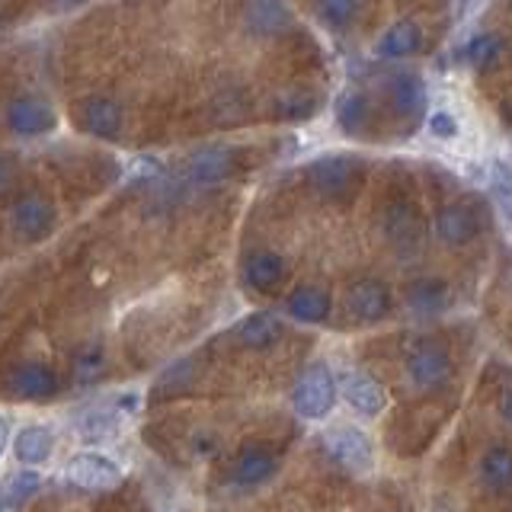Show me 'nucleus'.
<instances>
[{
	"label": "nucleus",
	"instance_id": "1",
	"mask_svg": "<svg viewBox=\"0 0 512 512\" xmlns=\"http://www.w3.org/2000/svg\"><path fill=\"white\" fill-rule=\"evenodd\" d=\"M64 480L77 490H90V493H100V490H112L122 484V471L116 461H109L100 452H80L68 461L64 468Z\"/></svg>",
	"mask_w": 512,
	"mask_h": 512
},
{
	"label": "nucleus",
	"instance_id": "2",
	"mask_svg": "<svg viewBox=\"0 0 512 512\" xmlns=\"http://www.w3.org/2000/svg\"><path fill=\"white\" fill-rule=\"evenodd\" d=\"M333 400H336V381L330 375V368L311 365L295 388V410L304 416V420H324V416L333 410Z\"/></svg>",
	"mask_w": 512,
	"mask_h": 512
},
{
	"label": "nucleus",
	"instance_id": "3",
	"mask_svg": "<svg viewBox=\"0 0 512 512\" xmlns=\"http://www.w3.org/2000/svg\"><path fill=\"white\" fill-rule=\"evenodd\" d=\"M324 442H327V452L340 461L343 468L356 471V474H365L375 468V445L359 426H336L327 432Z\"/></svg>",
	"mask_w": 512,
	"mask_h": 512
},
{
	"label": "nucleus",
	"instance_id": "4",
	"mask_svg": "<svg viewBox=\"0 0 512 512\" xmlns=\"http://www.w3.org/2000/svg\"><path fill=\"white\" fill-rule=\"evenodd\" d=\"M407 372L416 388L432 391V388H439V384H445L448 375H452V356H448V349L442 343H420L410 352Z\"/></svg>",
	"mask_w": 512,
	"mask_h": 512
},
{
	"label": "nucleus",
	"instance_id": "5",
	"mask_svg": "<svg viewBox=\"0 0 512 512\" xmlns=\"http://www.w3.org/2000/svg\"><path fill=\"white\" fill-rule=\"evenodd\" d=\"M55 205L48 202L45 196H39V192H29V196H23L20 202L13 205V212H10V224H13V231L26 237V240H39L45 237L48 231L55 228Z\"/></svg>",
	"mask_w": 512,
	"mask_h": 512
},
{
	"label": "nucleus",
	"instance_id": "6",
	"mask_svg": "<svg viewBox=\"0 0 512 512\" xmlns=\"http://www.w3.org/2000/svg\"><path fill=\"white\" fill-rule=\"evenodd\" d=\"M55 109L48 106L42 96H16V100L7 106V125L16 135H45L55 128Z\"/></svg>",
	"mask_w": 512,
	"mask_h": 512
},
{
	"label": "nucleus",
	"instance_id": "7",
	"mask_svg": "<svg viewBox=\"0 0 512 512\" xmlns=\"http://www.w3.org/2000/svg\"><path fill=\"white\" fill-rule=\"evenodd\" d=\"M311 180L317 183V189H324L327 196L343 199V196H349V189L359 180V164L352 157H343V154L320 157L311 167Z\"/></svg>",
	"mask_w": 512,
	"mask_h": 512
},
{
	"label": "nucleus",
	"instance_id": "8",
	"mask_svg": "<svg viewBox=\"0 0 512 512\" xmlns=\"http://www.w3.org/2000/svg\"><path fill=\"white\" fill-rule=\"evenodd\" d=\"M7 388L13 397L20 400H45L58 391V378L48 365L42 362H26L20 368H13L10 378H7Z\"/></svg>",
	"mask_w": 512,
	"mask_h": 512
},
{
	"label": "nucleus",
	"instance_id": "9",
	"mask_svg": "<svg viewBox=\"0 0 512 512\" xmlns=\"http://www.w3.org/2000/svg\"><path fill=\"white\" fill-rule=\"evenodd\" d=\"M480 231V218L471 205L455 202V205H445L439 218H436V234L445 240L448 247H464L471 244Z\"/></svg>",
	"mask_w": 512,
	"mask_h": 512
},
{
	"label": "nucleus",
	"instance_id": "10",
	"mask_svg": "<svg viewBox=\"0 0 512 512\" xmlns=\"http://www.w3.org/2000/svg\"><path fill=\"white\" fill-rule=\"evenodd\" d=\"M346 308L356 320H365V324H375L384 314L391 311V295L388 288L375 279H365V282H356L349 288L346 295Z\"/></svg>",
	"mask_w": 512,
	"mask_h": 512
},
{
	"label": "nucleus",
	"instance_id": "11",
	"mask_svg": "<svg viewBox=\"0 0 512 512\" xmlns=\"http://www.w3.org/2000/svg\"><path fill=\"white\" fill-rule=\"evenodd\" d=\"M384 90H388L391 103L397 109V116L404 119H416L420 112L426 109V84L423 77H416L410 71H397L388 77V84H384Z\"/></svg>",
	"mask_w": 512,
	"mask_h": 512
},
{
	"label": "nucleus",
	"instance_id": "12",
	"mask_svg": "<svg viewBox=\"0 0 512 512\" xmlns=\"http://www.w3.org/2000/svg\"><path fill=\"white\" fill-rule=\"evenodd\" d=\"M340 391L346 397V404L352 410H359L365 416H378L381 407H384V391H381V384L372 378V375H365V372H346L343 381H340Z\"/></svg>",
	"mask_w": 512,
	"mask_h": 512
},
{
	"label": "nucleus",
	"instance_id": "13",
	"mask_svg": "<svg viewBox=\"0 0 512 512\" xmlns=\"http://www.w3.org/2000/svg\"><path fill=\"white\" fill-rule=\"evenodd\" d=\"M276 468H279V461L269 448L247 445V448H240V455L234 461V480L244 487H256V484H266V480L276 474Z\"/></svg>",
	"mask_w": 512,
	"mask_h": 512
},
{
	"label": "nucleus",
	"instance_id": "14",
	"mask_svg": "<svg viewBox=\"0 0 512 512\" xmlns=\"http://www.w3.org/2000/svg\"><path fill=\"white\" fill-rule=\"evenodd\" d=\"M285 308L295 320H301V324H324V320L330 317L333 304H330V295L324 292V288L301 285V288H295L292 295H288Z\"/></svg>",
	"mask_w": 512,
	"mask_h": 512
},
{
	"label": "nucleus",
	"instance_id": "15",
	"mask_svg": "<svg viewBox=\"0 0 512 512\" xmlns=\"http://www.w3.org/2000/svg\"><path fill=\"white\" fill-rule=\"evenodd\" d=\"M420 48H423V26L413 20H400L378 39L375 52L381 58H410Z\"/></svg>",
	"mask_w": 512,
	"mask_h": 512
},
{
	"label": "nucleus",
	"instance_id": "16",
	"mask_svg": "<svg viewBox=\"0 0 512 512\" xmlns=\"http://www.w3.org/2000/svg\"><path fill=\"white\" fill-rule=\"evenodd\" d=\"M285 276V263L279 253L272 250H256L244 260V282L256 292H272Z\"/></svg>",
	"mask_w": 512,
	"mask_h": 512
},
{
	"label": "nucleus",
	"instance_id": "17",
	"mask_svg": "<svg viewBox=\"0 0 512 512\" xmlns=\"http://www.w3.org/2000/svg\"><path fill=\"white\" fill-rule=\"evenodd\" d=\"M84 125L96 138H116L122 128V106L106 96H93L84 103Z\"/></svg>",
	"mask_w": 512,
	"mask_h": 512
},
{
	"label": "nucleus",
	"instance_id": "18",
	"mask_svg": "<svg viewBox=\"0 0 512 512\" xmlns=\"http://www.w3.org/2000/svg\"><path fill=\"white\" fill-rule=\"evenodd\" d=\"M237 336H240V343L250 346V349H266L272 343H279V336H282V324H279V317L276 314H269V311H256L250 314L244 324L237 327Z\"/></svg>",
	"mask_w": 512,
	"mask_h": 512
},
{
	"label": "nucleus",
	"instance_id": "19",
	"mask_svg": "<svg viewBox=\"0 0 512 512\" xmlns=\"http://www.w3.org/2000/svg\"><path fill=\"white\" fill-rule=\"evenodd\" d=\"M234 160H231V151L224 148H208V151H199L196 157L189 160V176L196 183L208 186V183H221L224 176L231 173Z\"/></svg>",
	"mask_w": 512,
	"mask_h": 512
},
{
	"label": "nucleus",
	"instance_id": "20",
	"mask_svg": "<svg viewBox=\"0 0 512 512\" xmlns=\"http://www.w3.org/2000/svg\"><path fill=\"white\" fill-rule=\"evenodd\" d=\"M52 445H55V436L48 426H23L20 436L13 439V452L26 464H39L52 455Z\"/></svg>",
	"mask_w": 512,
	"mask_h": 512
},
{
	"label": "nucleus",
	"instance_id": "21",
	"mask_svg": "<svg viewBox=\"0 0 512 512\" xmlns=\"http://www.w3.org/2000/svg\"><path fill=\"white\" fill-rule=\"evenodd\" d=\"M336 122H340L343 132L356 135L372 122V103L365 100L359 90H346L340 100H336Z\"/></svg>",
	"mask_w": 512,
	"mask_h": 512
},
{
	"label": "nucleus",
	"instance_id": "22",
	"mask_svg": "<svg viewBox=\"0 0 512 512\" xmlns=\"http://www.w3.org/2000/svg\"><path fill=\"white\" fill-rule=\"evenodd\" d=\"M244 20L256 32H285L292 26V10L282 4H272V0H260V4H250L244 10Z\"/></svg>",
	"mask_w": 512,
	"mask_h": 512
},
{
	"label": "nucleus",
	"instance_id": "23",
	"mask_svg": "<svg viewBox=\"0 0 512 512\" xmlns=\"http://www.w3.org/2000/svg\"><path fill=\"white\" fill-rule=\"evenodd\" d=\"M480 474H484V484L496 493H506L512 484V461H509V448L506 445H496L484 455L480 461Z\"/></svg>",
	"mask_w": 512,
	"mask_h": 512
},
{
	"label": "nucleus",
	"instance_id": "24",
	"mask_svg": "<svg viewBox=\"0 0 512 512\" xmlns=\"http://www.w3.org/2000/svg\"><path fill=\"white\" fill-rule=\"evenodd\" d=\"M503 48L506 45L496 32H484V36H477L464 45V61H468L471 68H490V64L503 58Z\"/></svg>",
	"mask_w": 512,
	"mask_h": 512
},
{
	"label": "nucleus",
	"instance_id": "25",
	"mask_svg": "<svg viewBox=\"0 0 512 512\" xmlns=\"http://www.w3.org/2000/svg\"><path fill=\"white\" fill-rule=\"evenodd\" d=\"M103 372H106V352L100 346L90 343V346H84L77 352V359H74V381L77 384H90Z\"/></svg>",
	"mask_w": 512,
	"mask_h": 512
},
{
	"label": "nucleus",
	"instance_id": "26",
	"mask_svg": "<svg viewBox=\"0 0 512 512\" xmlns=\"http://www.w3.org/2000/svg\"><path fill=\"white\" fill-rule=\"evenodd\" d=\"M39 487H42V477H39L36 471H20V474H13V477L7 480L4 500H7L10 506H20V503L29 500V496H36Z\"/></svg>",
	"mask_w": 512,
	"mask_h": 512
},
{
	"label": "nucleus",
	"instance_id": "27",
	"mask_svg": "<svg viewBox=\"0 0 512 512\" xmlns=\"http://www.w3.org/2000/svg\"><path fill=\"white\" fill-rule=\"evenodd\" d=\"M442 298H445V292H442L439 282H420L410 292V304H413L416 311H439Z\"/></svg>",
	"mask_w": 512,
	"mask_h": 512
},
{
	"label": "nucleus",
	"instance_id": "28",
	"mask_svg": "<svg viewBox=\"0 0 512 512\" xmlns=\"http://www.w3.org/2000/svg\"><path fill=\"white\" fill-rule=\"evenodd\" d=\"M356 13H359V7L349 4V0H330V4L320 7V16H324L330 26H346Z\"/></svg>",
	"mask_w": 512,
	"mask_h": 512
},
{
	"label": "nucleus",
	"instance_id": "29",
	"mask_svg": "<svg viewBox=\"0 0 512 512\" xmlns=\"http://www.w3.org/2000/svg\"><path fill=\"white\" fill-rule=\"evenodd\" d=\"M317 109V103L311 100L308 93H298V96H288V100H282L279 112L285 119H304V116H311V112Z\"/></svg>",
	"mask_w": 512,
	"mask_h": 512
},
{
	"label": "nucleus",
	"instance_id": "30",
	"mask_svg": "<svg viewBox=\"0 0 512 512\" xmlns=\"http://www.w3.org/2000/svg\"><path fill=\"white\" fill-rule=\"evenodd\" d=\"M429 132L436 138H455L458 135V122L448 116V112H436V116L429 119Z\"/></svg>",
	"mask_w": 512,
	"mask_h": 512
},
{
	"label": "nucleus",
	"instance_id": "31",
	"mask_svg": "<svg viewBox=\"0 0 512 512\" xmlns=\"http://www.w3.org/2000/svg\"><path fill=\"white\" fill-rule=\"evenodd\" d=\"M13 183H16V164H13L10 157L0 154V196H4V192H10Z\"/></svg>",
	"mask_w": 512,
	"mask_h": 512
},
{
	"label": "nucleus",
	"instance_id": "32",
	"mask_svg": "<svg viewBox=\"0 0 512 512\" xmlns=\"http://www.w3.org/2000/svg\"><path fill=\"white\" fill-rule=\"evenodd\" d=\"M7 439H10V429H7V423H4V420H0V455H4Z\"/></svg>",
	"mask_w": 512,
	"mask_h": 512
}]
</instances>
